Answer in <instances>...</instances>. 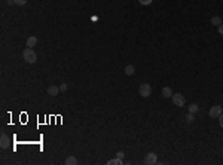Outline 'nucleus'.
<instances>
[{
    "mask_svg": "<svg viewBox=\"0 0 223 165\" xmlns=\"http://www.w3.org/2000/svg\"><path fill=\"white\" fill-rule=\"evenodd\" d=\"M22 58H24L25 63H28V64H34L36 61H37V55H36V52L33 51V48H25V49L22 51Z\"/></svg>",
    "mask_w": 223,
    "mask_h": 165,
    "instance_id": "obj_1",
    "label": "nucleus"
},
{
    "mask_svg": "<svg viewBox=\"0 0 223 165\" xmlns=\"http://www.w3.org/2000/svg\"><path fill=\"white\" fill-rule=\"evenodd\" d=\"M171 100H172V103H174L175 107H183V106L186 104V98H185V95H182V94H179V92L172 94Z\"/></svg>",
    "mask_w": 223,
    "mask_h": 165,
    "instance_id": "obj_2",
    "label": "nucleus"
},
{
    "mask_svg": "<svg viewBox=\"0 0 223 165\" xmlns=\"http://www.w3.org/2000/svg\"><path fill=\"white\" fill-rule=\"evenodd\" d=\"M138 92L141 97H150L152 95V86L149 83H141L140 88H138Z\"/></svg>",
    "mask_w": 223,
    "mask_h": 165,
    "instance_id": "obj_3",
    "label": "nucleus"
},
{
    "mask_svg": "<svg viewBox=\"0 0 223 165\" xmlns=\"http://www.w3.org/2000/svg\"><path fill=\"white\" fill-rule=\"evenodd\" d=\"M9 137H8V134L6 132H2V135H0V146L2 149H8L9 147Z\"/></svg>",
    "mask_w": 223,
    "mask_h": 165,
    "instance_id": "obj_4",
    "label": "nucleus"
},
{
    "mask_svg": "<svg viewBox=\"0 0 223 165\" xmlns=\"http://www.w3.org/2000/svg\"><path fill=\"white\" fill-rule=\"evenodd\" d=\"M144 162H146L147 165H155L156 162H158V159H156V153H153V152L147 153V155H146V159H144Z\"/></svg>",
    "mask_w": 223,
    "mask_h": 165,
    "instance_id": "obj_5",
    "label": "nucleus"
},
{
    "mask_svg": "<svg viewBox=\"0 0 223 165\" xmlns=\"http://www.w3.org/2000/svg\"><path fill=\"white\" fill-rule=\"evenodd\" d=\"M210 118H219L220 115H222V107L220 106H213L211 109H210Z\"/></svg>",
    "mask_w": 223,
    "mask_h": 165,
    "instance_id": "obj_6",
    "label": "nucleus"
},
{
    "mask_svg": "<svg viewBox=\"0 0 223 165\" xmlns=\"http://www.w3.org/2000/svg\"><path fill=\"white\" fill-rule=\"evenodd\" d=\"M46 92H48V95H51V97H57L58 95V92H61L60 91V88L58 86H48V89H46Z\"/></svg>",
    "mask_w": 223,
    "mask_h": 165,
    "instance_id": "obj_7",
    "label": "nucleus"
},
{
    "mask_svg": "<svg viewBox=\"0 0 223 165\" xmlns=\"http://www.w3.org/2000/svg\"><path fill=\"white\" fill-rule=\"evenodd\" d=\"M172 89L170 88V86H165V88H162V95H164V98H170V97H172Z\"/></svg>",
    "mask_w": 223,
    "mask_h": 165,
    "instance_id": "obj_8",
    "label": "nucleus"
},
{
    "mask_svg": "<svg viewBox=\"0 0 223 165\" xmlns=\"http://www.w3.org/2000/svg\"><path fill=\"white\" fill-rule=\"evenodd\" d=\"M36 45H37V39L34 36H30L27 39V48H34Z\"/></svg>",
    "mask_w": 223,
    "mask_h": 165,
    "instance_id": "obj_9",
    "label": "nucleus"
},
{
    "mask_svg": "<svg viewBox=\"0 0 223 165\" xmlns=\"http://www.w3.org/2000/svg\"><path fill=\"white\" fill-rule=\"evenodd\" d=\"M136 72V69H134V66H131V64H128L125 69H123V73L126 74V76H133Z\"/></svg>",
    "mask_w": 223,
    "mask_h": 165,
    "instance_id": "obj_10",
    "label": "nucleus"
},
{
    "mask_svg": "<svg viewBox=\"0 0 223 165\" xmlns=\"http://www.w3.org/2000/svg\"><path fill=\"white\" fill-rule=\"evenodd\" d=\"M222 22H223V19L220 18V17H217V15L211 18V24H213V25H217V27H219V25H220Z\"/></svg>",
    "mask_w": 223,
    "mask_h": 165,
    "instance_id": "obj_11",
    "label": "nucleus"
},
{
    "mask_svg": "<svg viewBox=\"0 0 223 165\" xmlns=\"http://www.w3.org/2000/svg\"><path fill=\"white\" fill-rule=\"evenodd\" d=\"M66 164H67V165H77V159H76V156H69V158L66 159Z\"/></svg>",
    "mask_w": 223,
    "mask_h": 165,
    "instance_id": "obj_12",
    "label": "nucleus"
},
{
    "mask_svg": "<svg viewBox=\"0 0 223 165\" xmlns=\"http://www.w3.org/2000/svg\"><path fill=\"white\" fill-rule=\"evenodd\" d=\"M198 110H199V106H198V104H195V103H192V104L189 106V112H190V113H193V115H195Z\"/></svg>",
    "mask_w": 223,
    "mask_h": 165,
    "instance_id": "obj_13",
    "label": "nucleus"
},
{
    "mask_svg": "<svg viewBox=\"0 0 223 165\" xmlns=\"http://www.w3.org/2000/svg\"><path fill=\"white\" fill-rule=\"evenodd\" d=\"M122 165L123 164V161H122V159H119V158H116V159H110V161H109V162H107V165Z\"/></svg>",
    "mask_w": 223,
    "mask_h": 165,
    "instance_id": "obj_14",
    "label": "nucleus"
},
{
    "mask_svg": "<svg viewBox=\"0 0 223 165\" xmlns=\"http://www.w3.org/2000/svg\"><path fill=\"white\" fill-rule=\"evenodd\" d=\"M186 121H188V122H193V121H195V116H193V113H190V112H189L188 115H186Z\"/></svg>",
    "mask_w": 223,
    "mask_h": 165,
    "instance_id": "obj_15",
    "label": "nucleus"
},
{
    "mask_svg": "<svg viewBox=\"0 0 223 165\" xmlns=\"http://www.w3.org/2000/svg\"><path fill=\"white\" fill-rule=\"evenodd\" d=\"M14 2H15V5H18V6H24L28 0H14Z\"/></svg>",
    "mask_w": 223,
    "mask_h": 165,
    "instance_id": "obj_16",
    "label": "nucleus"
},
{
    "mask_svg": "<svg viewBox=\"0 0 223 165\" xmlns=\"http://www.w3.org/2000/svg\"><path fill=\"white\" fill-rule=\"evenodd\" d=\"M140 2V5H143V6H147V5H150L153 0H138Z\"/></svg>",
    "mask_w": 223,
    "mask_h": 165,
    "instance_id": "obj_17",
    "label": "nucleus"
},
{
    "mask_svg": "<svg viewBox=\"0 0 223 165\" xmlns=\"http://www.w3.org/2000/svg\"><path fill=\"white\" fill-rule=\"evenodd\" d=\"M60 91H61V92H66V91H67V83H63V85L60 86Z\"/></svg>",
    "mask_w": 223,
    "mask_h": 165,
    "instance_id": "obj_18",
    "label": "nucleus"
},
{
    "mask_svg": "<svg viewBox=\"0 0 223 165\" xmlns=\"http://www.w3.org/2000/svg\"><path fill=\"white\" fill-rule=\"evenodd\" d=\"M123 156H125L123 152H118V153H116V158H119V159H123Z\"/></svg>",
    "mask_w": 223,
    "mask_h": 165,
    "instance_id": "obj_19",
    "label": "nucleus"
},
{
    "mask_svg": "<svg viewBox=\"0 0 223 165\" xmlns=\"http://www.w3.org/2000/svg\"><path fill=\"white\" fill-rule=\"evenodd\" d=\"M219 125H220V127L223 128V113L220 115V116H219Z\"/></svg>",
    "mask_w": 223,
    "mask_h": 165,
    "instance_id": "obj_20",
    "label": "nucleus"
},
{
    "mask_svg": "<svg viewBox=\"0 0 223 165\" xmlns=\"http://www.w3.org/2000/svg\"><path fill=\"white\" fill-rule=\"evenodd\" d=\"M219 33H220V34H223V22L220 24V25H219Z\"/></svg>",
    "mask_w": 223,
    "mask_h": 165,
    "instance_id": "obj_21",
    "label": "nucleus"
}]
</instances>
